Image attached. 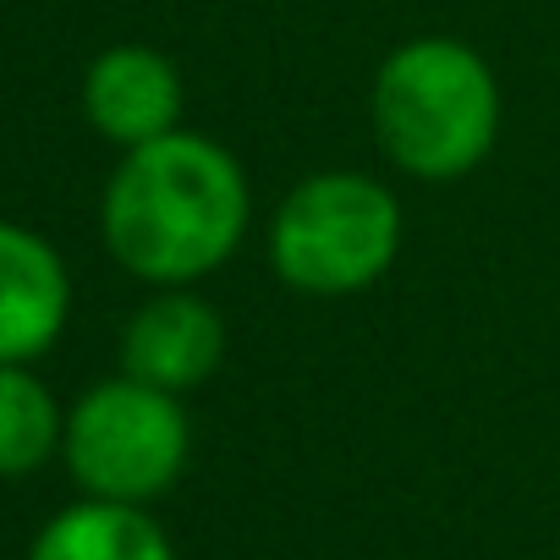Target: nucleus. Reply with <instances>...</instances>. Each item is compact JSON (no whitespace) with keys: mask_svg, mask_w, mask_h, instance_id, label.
<instances>
[{"mask_svg":"<svg viewBox=\"0 0 560 560\" xmlns=\"http://www.w3.org/2000/svg\"><path fill=\"white\" fill-rule=\"evenodd\" d=\"M72 308V280L61 253L12 220H0V369L34 363L56 347Z\"/></svg>","mask_w":560,"mask_h":560,"instance_id":"423d86ee","label":"nucleus"},{"mask_svg":"<svg viewBox=\"0 0 560 560\" xmlns=\"http://www.w3.org/2000/svg\"><path fill=\"white\" fill-rule=\"evenodd\" d=\"M247 209V176L220 143L198 132H165L143 149H127L105 187L100 225L127 275L154 287H187L242 247Z\"/></svg>","mask_w":560,"mask_h":560,"instance_id":"f257e3e1","label":"nucleus"},{"mask_svg":"<svg viewBox=\"0 0 560 560\" xmlns=\"http://www.w3.org/2000/svg\"><path fill=\"white\" fill-rule=\"evenodd\" d=\"M225 358V325L220 314L192 292H165L143 303L121 336V374L138 385H154L165 396H182L203 385Z\"/></svg>","mask_w":560,"mask_h":560,"instance_id":"39448f33","label":"nucleus"},{"mask_svg":"<svg viewBox=\"0 0 560 560\" xmlns=\"http://www.w3.org/2000/svg\"><path fill=\"white\" fill-rule=\"evenodd\" d=\"M67 423L56 412V396L45 380L28 374V363L0 369V478H23L45 467L61 445Z\"/></svg>","mask_w":560,"mask_h":560,"instance_id":"1a4fd4ad","label":"nucleus"},{"mask_svg":"<svg viewBox=\"0 0 560 560\" xmlns=\"http://www.w3.org/2000/svg\"><path fill=\"white\" fill-rule=\"evenodd\" d=\"M61 451L89 500L143 505L165 494L187 467V412L176 407V396L121 374L94 385L72 407Z\"/></svg>","mask_w":560,"mask_h":560,"instance_id":"20e7f679","label":"nucleus"},{"mask_svg":"<svg viewBox=\"0 0 560 560\" xmlns=\"http://www.w3.org/2000/svg\"><path fill=\"white\" fill-rule=\"evenodd\" d=\"M83 110L89 121L121 143V149H143L165 132H176L182 116V78L176 67L149 50V45H116L105 50L89 78H83Z\"/></svg>","mask_w":560,"mask_h":560,"instance_id":"0eeeda50","label":"nucleus"},{"mask_svg":"<svg viewBox=\"0 0 560 560\" xmlns=\"http://www.w3.org/2000/svg\"><path fill=\"white\" fill-rule=\"evenodd\" d=\"M28 560H176V555L165 527L143 505L83 500L39 533Z\"/></svg>","mask_w":560,"mask_h":560,"instance_id":"6e6552de","label":"nucleus"},{"mask_svg":"<svg viewBox=\"0 0 560 560\" xmlns=\"http://www.w3.org/2000/svg\"><path fill=\"white\" fill-rule=\"evenodd\" d=\"M401 203L385 182L358 171H325L287 192L269 225V258L287 287L308 298L363 292L396 264Z\"/></svg>","mask_w":560,"mask_h":560,"instance_id":"7ed1b4c3","label":"nucleus"},{"mask_svg":"<svg viewBox=\"0 0 560 560\" xmlns=\"http://www.w3.org/2000/svg\"><path fill=\"white\" fill-rule=\"evenodd\" d=\"M374 132L407 176L456 182L494 149V72L456 39H412L374 78Z\"/></svg>","mask_w":560,"mask_h":560,"instance_id":"f03ea898","label":"nucleus"}]
</instances>
